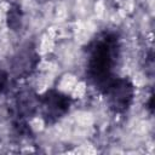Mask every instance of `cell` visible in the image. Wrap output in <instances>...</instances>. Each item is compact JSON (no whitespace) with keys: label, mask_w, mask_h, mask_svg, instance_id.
Listing matches in <instances>:
<instances>
[{"label":"cell","mask_w":155,"mask_h":155,"mask_svg":"<svg viewBox=\"0 0 155 155\" xmlns=\"http://www.w3.org/2000/svg\"><path fill=\"white\" fill-rule=\"evenodd\" d=\"M7 22H8V27H11L13 30L18 29L21 27V22H22V16H21V11L19 8H12L8 12V17H7Z\"/></svg>","instance_id":"cell-4"},{"label":"cell","mask_w":155,"mask_h":155,"mask_svg":"<svg viewBox=\"0 0 155 155\" xmlns=\"http://www.w3.org/2000/svg\"><path fill=\"white\" fill-rule=\"evenodd\" d=\"M116 50L117 42L113 35H105L98 39L90 50L87 73L92 82L103 91L114 80L111 69L115 63Z\"/></svg>","instance_id":"cell-1"},{"label":"cell","mask_w":155,"mask_h":155,"mask_svg":"<svg viewBox=\"0 0 155 155\" xmlns=\"http://www.w3.org/2000/svg\"><path fill=\"white\" fill-rule=\"evenodd\" d=\"M40 103L42 107L44 115L48 121L58 120L70 108V99L68 98V96L61 93L59 91L46 92L42 96Z\"/></svg>","instance_id":"cell-3"},{"label":"cell","mask_w":155,"mask_h":155,"mask_svg":"<svg viewBox=\"0 0 155 155\" xmlns=\"http://www.w3.org/2000/svg\"><path fill=\"white\" fill-rule=\"evenodd\" d=\"M109 108L115 113L127 110L133 99V86L126 79H114L103 91Z\"/></svg>","instance_id":"cell-2"},{"label":"cell","mask_w":155,"mask_h":155,"mask_svg":"<svg viewBox=\"0 0 155 155\" xmlns=\"http://www.w3.org/2000/svg\"><path fill=\"white\" fill-rule=\"evenodd\" d=\"M8 84V75L6 71L0 70V92H2Z\"/></svg>","instance_id":"cell-5"}]
</instances>
